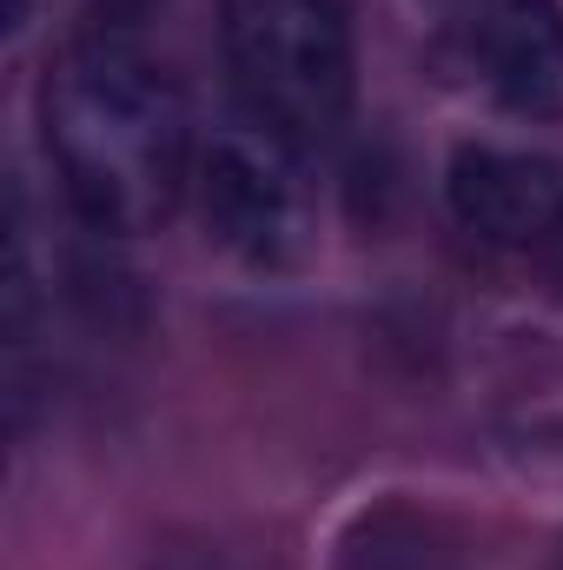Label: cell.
Here are the masks:
<instances>
[{
	"label": "cell",
	"mask_w": 563,
	"mask_h": 570,
	"mask_svg": "<svg viewBox=\"0 0 563 570\" xmlns=\"http://www.w3.org/2000/svg\"><path fill=\"white\" fill-rule=\"evenodd\" d=\"M219 60L239 120L298 153L332 146L352 120L358 60L338 0H219Z\"/></svg>",
	"instance_id": "obj_2"
},
{
	"label": "cell",
	"mask_w": 563,
	"mask_h": 570,
	"mask_svg": "<svg viewBox=\"0 0 563 570\" xmlns=\"http://www.w3.org/2000/svg\"><path fill=\"white\" fill-rule=\"evenodd\" d=\"M444 199L464 233L491 246H544L563 233V166L511 146H457Z\"/></svg>",
	"instance_id": "obj_5"
},
{
	"label": "cell",
	"mask_w": 563,
	"mask_h": 570,
	"mask_svg": "<svg viewBox=\"0 0 563 570\" xmlns=\"http://www.w3.org/2000/svg\"><path fill=\"white\" fill-rule=\"evenodd\" d=\"M199 206L213 239L246 266H292L312 233L305 153L253 120L219 127L199 153Z\"/></svg>",
	"instance_id": "obj_3"
},
{
	"label": "cell",
	"mask_w": 563,
	"mask_h": 570,
	"mask_svg": "<svg viewBox=\"0 0 563 570\" xmlns=\"http://www.w3.org/2000/svg\"><path fill=\"white\" fill-rule=\"evenodd\" d=\"M464 73L517 120H563V7L557 0H471L457 20Z\"/></svg>",
	"instance_id": "obj_4"
},
{
	"label": "cell",
	"mask_w": 563,
	"mask_h": 570,
	"mask_svg": "<svg viewBox=\"0 0 563 570\" xmlns=\"http://www.w3.org/2000/svg\"><path fill=\"white\" fill-rule=\"evenodd\" d=\"M338 570H464V544L437 511L378 504L345 531Z\"/></svg>",
	"instance_id": "obj_6"
},
{
	"label": "cell",
	"mask_w": 563,
	"mask_h": 570,
	"mask_svg": "<svg viewBox=\"0 0 563 570\" xmlns=\"http://www.w3.org/2000/svg\"><path fill=\"white\" fill-rule=\"evenodd\" d=\"M152 570H259V558L226 538H179L152 558Z\"/></svg>",
	"instance_id": "obj_7"
},
{
	"label": "cell",
	"mask_w": 563,
	"mask_h": 570,
	"mask_svg": "<svg viewBox=\"0 0 563 570\" xmlns=\"http://www.w3.org/2000/svg\"><path fill=\"white\" fill-rule=\"evenodd\" d=\"M40 140L80 226L140 239L172 219L192 173V114L172 67L134 33L73 40L40 87Z\"/></svg>",
	"instance_id": "obj_1"
}]
</instances>
